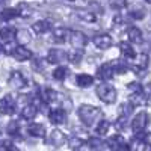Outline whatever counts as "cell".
<instances>
[{"label": "cell", "instance_id": "6da1fadb", "mask_svg": "<svg viewBox=\"0 0 151 151\" xmlns=\"http://www.w3.org/2000/svg\"><path fill=\"white\" fill-rule=\"evenodd\" d=\"M77 116L85 125L91 127V125H94L100 118H101V110L95 106H91V104H83L77 110Z\"/></svg>", "mask_w": 151, "mask_h": 151}, {"label": "cell", "instance_id": "7a4b0ae2", "mask_svg": "<svg viewBox=\"0 0 151 151\" xmlns=\"http://www.w3.org/2000/svg\"><path fill=\"white\" fill-rule=\"evenodd\" d=\"M95 92H97L98 98L101 100L103 103H106V104H112V103L116 101V89L112 85H109V83L101 82L97 86Z\"/></svg>", "mask_w": 151, "mask_h": 151}, {"label": "cell", "instance_id": "3957f363", "mask_svg": "<svg viewBox=\"0 0 151 151\" xmlns=\"http://www.w3.org/2000/svg\"><path fill=\"white\" fill-rule=\"evenodd\" d=\"M65 142H67L65 133L58 130V129H53L52 132L48 133V136H47V144L52 145V147H62Z\"/></svg>", "mask_w": 151, "mask_h": 151}, {"label": "cell", "instance_id": "277c9868", "mask_svg": "<svg viewBox=\"0 0 151 151\" xmlns=\"http://www.w3.org/2000/svg\"><path fill=\"white\" fill-rule=\"evenodd\" d=\"M70 42L76 50H82L88 44V36L83 32L79 30H71L70 32Z\"/></svg>", "mask_w": 151, "mask_h": 151}, {"label": "cell", "instance_id": "5b68a950", "mask_svg": "<svg viewBox=\"0 0 151 151\" xmlns=\"http://www.w3.org/2000/svg\"><path fill=\"white\" fill-rule=\"evenodd\" d=\"M148 124V115L147 112H139L137 115L134 116V119L132 121V130L134 133H142Z\"/></svg>", "mask_w": 151, "mask_h": 151}, {"label": "cell", "instance_id": "8992f818", "mask_svg": "<svg viewBox=\"0 0 151 151\" xmlns=\"http://www.w3.org/2000/svg\"><path fill=\"white\" fill-rule=\"evenodd\" d=\"M0 113H3V115L15 113V100L12 98V95H6L3 98H0Z\"/></svg>", "mask_w": 151, "mask_h": 151}, {"label": "cell", "instance_id": "52a82bcc", "mask_svg": "<svg viewBox=\"0 0 151 151\" xmlns=\"http://www.w3.org/2000/svg\"><path fill=\"white\" fill-rule=\"evenodd\" d=\"M8 83L12 86V88H15V89H21V88H24L27 85V80L26 77L23 76V73L20 71H12L11 76H9V79H8Z\"/></svg>", "mask_w": 151, "mask_h": 151}, {"label": "cell", "instance_id": "ba28073f", "mask_svg": "<svg viewBox=\"0 0 151 151\" xmlns=\"http://www.w3.org/2000/svg\"><path fill=\"white\" fill-rule=\"evenodd\" d=\"M67 59H68L67 52L60 48H52L47 55V62H50V64H60V62H65Z\"/></svg>", "mask_w": 151, "mask_h": 151}, {"label": "cell", "instance_id": "9c48e42d", "mask_svg": "<svg viewBox=\"0 0 151 151\" xmlns=\"http://www.w3.org/2000/svg\"><path fill=\"white\" fill-rule=\"evenodd\" d=\"M115 74V67L112 64H103L97 70V77L101 80V82H106V80H110Z\"/></svg>", "mask_w": 151, "mask_h": 151}, {"label": "cell", "instance_id": "30bf717a", "mask_svg": "<svg viewBox=\"0 0 151 151\" xmlns=\"http://www.w3.org/2000/svg\"><path fill=\"white\" fill-rule=\"evenodd\" d=\"M94 44H95V47L97 48H101V50H106V48H109L110 45H112V36L109 35V33H100V35H95L94 36Z\"/></svg>", "mask_w": 151, "mask_h": 151}, {"label": "cell", "instance_id": "8fae6325", "mask_svg": "<svg viewBox=\"0 0 151 151\" xmlns=\"http://www.w3.org/2000/svg\"><path fill=\"white\" fill-rule=\"evenodd\" d=\"M48 118H50V122L58 125V124H62L65 122V118H67V112L62 109V107H56V109H52L48 113Z\"/></svg>", "mask_w": 151, "mask_h": 151}, {"label": "cell", "instance_id": "7c38bea8", "mask_svg": "<svg viewBox=\"0 0 151 151\" xmlns=\"http://www.w3.org/2000/svg\"><path fill=\"white\" fill-rule=\"evenodd\" d=\"M64 95H60V94H58L56 91H53V89H45L44 92H42V100L45 103H48V104H55V103H62L64 101Z\"/></svg>", "mask_w": 151, "mask_h": 151}, {"label": "cell", "instance_id": "4fadbf2b", "mask_svg": "<svg viewBox=\"0 0 151 151\" xmlns=\"http://www.w3.org/2000/svg\"><path fill=\"white\" fill-rule=\"evenodd\" d=\"M12 56H14V59L18 60V62H24V60L32 58V52L29 48H26L24 45H17L15 50L12 52Z\"/></svg>", "mask_w": 151, "mask_h": 151}, {"label": "cell", "instance_id": "5bb4252c", "mask_svg": "<svg viewBox=\"0 0 151 151\" xmlns=\"http://www.w3.org/2000/svg\"><path fill=\"white\" fill-rule=\"evenodd\" d=\"M150 64V60H148V55H139V56H134V60H133V64H132V68L134 71H137V74H139V71H144L147 70Z\"/></svg>", "mask_w": 151, "mask_h": 151}, {"label": "cell", "instance_id": "9a60e30c", "mask_svg": "<svg viewBox=\"0 0 151 151\" xmlns=\"http://www.w3.org/2000/svg\"><path fill=\"white\" fill-rule=\"evenodd\" d=\"M68 35H70V30H67L65 27H56L52 32V41L56 44H62L67 41V38H70Z\"/></svg>", "mask_w": 151, "mask_h": 151}, {"label": "cell", "instance_id": "2e32d148", "mask_svg": "<svg viewBox=\"0 0 151 151\" xmlns=\"http://www.w3.org/2000/svg\"><path fill=\"white\" fill-rule=\"evenodd\" d=\"M32 30L38 35L41 33H47L48 30H52V21L48 20H38L32 24Z\"/></svg>", "mask_w": 151, "mask_h": 151}, {"label": "cell", "instance_id": "e0dca14e", "mask_svg": "<svg viewBox=\"0 0 151 151\" xmlns=\"http://www.w3.org/2000/svg\"><path fill=\"white\" fill-rule=\"evenodd\" d=\"M38 113V107L35 104H26L23 109H21V118L23 119H27V121H32Z\"/></svg>", "mask_w": 151, "mask_h": 151}, {"label": "cell", "instance_id": "ac0fdd59", "mask_svg": "<svg viewBox=\"0 0 151 151\" xmlns=\"http://www.w3.org/2000/svg\"><path fill=\"white\" fill-rule=\"evenodd\" d=\"M76 14H77V17L80 20H83L86 23H94L97 20L94 11H91V9H77V11H76Z\"/></svg>", "mask_w": 151, "mask_h": 151}, {"label": "cell", "instance_id": "d6986e66", "mask_svg": "<svg viewBox=\"0 0 151 151\" xmlns=\"http://www.w3.org/2000/svg\"><path fill=\"white\" fill-rule=\"evenodd\" d=\"M27 130H29V134H32L35 137H44L45 136V127H44L42 124L33 122V124H30L29 127H27Z\"/></svg>", "mask_w": 151, "mask_h": 151}, {"label": "cell", "instance_id": "ffe728a7", "mask_svg": "<svg viewBox=\"0 0 151 151\" xmlns=\"http://www.w3.org/2000/svg\"><path fill=\"white\" fill-rule=\"evenodd\" d=\"M129 40L134 44H142V41H144L142 30L139 27H130L129 29Z\"/></svg>", "mask_w": 151, "mask_h": 151}, {"label": "cell", "instance_id": "44dd1931", "mask_svg": "<svg viewBox=\"0 0 151 151\" xmlns=\"http://www.w3.org/2000/svg\"><path fill=\"white\" fill-rule=\"evenodd\" d=\"M76 82H77V85L80 88H88V86H91L94 83V77H92L91 74L82 73V74H79L77 77H76Z\"/></svg>", "mask_w": 151, "mask_h": 151}, {"label": "cell", "instance_id": "7402d4cb", "mask_svg": "<svg viewBox=\"0 0 151 151\" xmlns=\"http://www.w3.org/2000/svg\"><path fill=\"white\" fill-rule=\"evenodd\" d=\"M122 144H125V141H124V137L121 136V134H113V136H110L109 139H107V142H106V145L110 148V150H118V147H121Z\"/></svg>", "mask_w": 151, "mask_h": 151}, {"label": "cell", "instance_id": "603a6c76", "mask_svg": "<svg viewBox=\"0 0 151 151\" xmlns=\"http://www.w3.org/2000/svg\"><path fill=\"white\" fill-rule=\"evenodd\" d=\"M129 101L136 107V106H142L145 101H147V98H145V94H144V91H139V92H133L132 95H130V98H129Z\"/></svg>", "mask_w": 151, "mask_h": 151}, {"label": "cell", "instance_id": "cb8c5ba5", "mask_svg": "<svg viewBox=\"0 0 151 151\" xmlns=\"http://www.w3.org/2000/svg\"><path fill=\"white\" fill-rule=\"evenodd\" d=\"M15 38H17V41H18V44H20V45H26V44H29V42H30V40H32L30 32H29V30H26V29L18 30V32H17V35H15Z\"/></svg>", "mask_w": 151, "mask_h": 151}, {"label": "cell", "instance_id": "d4e9b609", "mask_svg": "<svg viewBox=\"0 0 151 151\" xmlns=\"http://www.w3.org/2000/svg\"><path fill=\"white\" fill-rule=\"evenodd\" d=\"M119 50H121V53L127 59H134V56H136L134 48L129 42H119Z\"/></svg>", "mask_w": 151, "mask_h": 151}, {"label": "cell", "instance_id": "484cf974", "mask_svg": "<svg viewBox=\"0 0 151 151\" xmlns=\"http://www.w3.org/2000/svg\"><path fill=\"white\" fill-rule=\"evenodd\" d=\"M18 15H20V14H18V9H15V8H6V9L2 11V14H0L2 20H5V21L14 20V18L18 17Z\"/></svg>", "mask_w": 151, "mask_h": 151}, {"label": "cell", "instance_id": "4316f807", "mask_svg": "<svg viewBox=\"0 0 151 151\" xmlns=\"http://www.w3.org/2000/svg\"><path fill=\"white\" fill-rule=\"evenodd\" d=\"M17 35V30L14 27H3L0 29V38L5 41H12V38Z\"/></svg>", "mask_w": 151, "mask_h": 151}, {"label": "cell", "instance_id": "83f0119b", "mask_svg": "<svg viewBox=\"0 0 151 151\" xmlns=\"http://www.w3.org/2000/svg\"><path fill=\"white\" fill-rule=\"evenodd\" d=\"M68 68L67 67H58L55 71H53V79H56V80H65L67 77H68Z\"/></svg>", "mask_w": 151, "mask_h": 151}, {"label": "cell", "instance_id": "f1b7e54d", "mask_svg": "<svg viewBox=\"0 0 151 151\" xmlns=\"http://www.w3.org/2000/svg\"><path fill=\"white\" fill-rule=\"evenodd\" d=\"M129 15H130L133 20H142V18L145 17V9L141 8V6H134V8L130 9Z\"/></svg>", "mask_w": 151, "mask_h": 151}, {"label": "cell", "instance_id": "f546056e", "mask_svg": "<svg viewBox=\"0 0 151 151\" xmlns=\"http://www.w3.org/2000/svg\"><path fill=\"white\" fill-rule=\"evenodd\" d=\"M109 129H110V122H109V121H106V119H101V121L98 122L95 132H97L100 136H104V134L109 132Z\"/></svg>", "mask_w": 151, "mask_h": 151}, {"label": "cell", "instance_id": "4dcf8cb0", "mask_svg": "<svg viewBox=\"0 0 151 151\" xmlns=\"http://www.w3.org/2000/svg\"><path fill=\"white\" fill-rule=\"evenodd\" d=\"M6 130H8V133L11 136H18V133H20V124H18V121H11L8 124Z\"/></svg>", "mask_w": 151, "mask_h": 151}, {"label": "cell", "instance_id": "1f68e13d", "mask_svg": "<svg viewBox=\"0 0 151 151\" xmlns=\"http://www.w3.org/2000/svg\"><path fill=\"white\" fill-rule=\"evenodd\" d=\"M17 9H18V14L21 17H30L32 15V9H30V6L27 3H20L17 6Z\"/></svg>", "mask_w": 151, "mask_h": 151}, {"label": "cell", "instance_id": "d6a6232c", "mask_svg": "<svg viewBox=\"0 0 151 151\" xmlns=\"http://www.w3.org/2000/svg\"><path fill=\"white\" fill-rule=\"evenodd\" d=\"M109 6L115 11H121L127 6V0H109Z\"/></svg>", "mask_w": 151, "mask_h": 151}, {"label": "cell", "instance_id": "836d02e7", "mask_svg": "<svg viewBox=\"0 0 151 151\" xmlns=\"http://www.w3.org/2000/svg\"><path fill=\"white\" fill-rule=\"evenodd\" d=\"M133 104L129 101V103H124V104H121V107H119V112H121V115H124V116H129V115H132V112H133Z\"/></svg>", "mask_w": 151, "mask_h": 151}, {"label": "cell", "instance_id": "e575fe53", "mask_svg": "<svg viewBox=\"0 0 151 151\" xmlns=\"http://www.w3.org/2000/svg\"><path fill=\"white\" fill-rule=\"evenodd\" d=\"M32 67H33V70H36V71H42L44 67H45L44 59H41V58H33V60H32Z\"/></svg>", "mask_w": 151, "mask_h": 151}, {"label": "cell", "instance_id": "d590c367", "mask_svg": "<svg viewBox=\"0 0 151 151\" xmlns=\"http://www.w3.org/2000/svg\"><path fill=\"white\" fill-rule=\"evenodd\" d=\"M89 145H91V148L94 151H100V150H101V147H103V142L100 141L98 137H91V139H89Z\"/></svg>", "mask_w": 151, "mask_h": 151}, {"label": "cell", "instance_id": "8d00e7d4", "mask_svg": "<svg viewBox=\"0 0 151 151\" xmlns=\"http://www.w3.org/2000/svg\"><path fill=\"white\" fill-rule=\"evenodd\" d=\"M12 147H14V145H12L11 141H6V139L0 141V151H11Z\"/></svg>", "mask_w": 151, "mask_h": 151}, {"label": "cell", "instance_id": "74e56055", "mask_svg": "<svg viewBox=\"0 0 151 151\" xmlns=\"http://www.w3.org/2000/svg\"><path fill=\"white\" fill-rule=\"evenodd\" d=\"M125 124H127V116L121 115V116L118 118V121L115 122V127H116L118 130H122V129L125 127Z\"/></svg>", "mask_w": 151, "mask_h": 151}, {"label": "cell", "instance_id": "f35d334b", "mask_svg": "<svg viewBox=\"0 0 151 151\" xmlns=\"http://www.w3.org/2000/svg\"><path fill=\"white\" fill-rule=\"evenodd\" d=\"M127 88H129V91H132V92H139V91H144V89H142V86H141V83H137V82H132V83H129V85H127Z\"/></svg>", "mask_w": 151, "mask_h": 151}, {"label": "cell", "instance_id": "ab89813d", "mask_svg": "<svg viewBox=\"0 0 151 151\" xmlns=\"http://www.w3.org/2000/svg\"><path fill=\"white\" fill-rule=\"evenodd\" d=\"M113 67H115V73H118V74H124L125 71H127V68H129L125 64H122V62H118V64H115Z\"/></svg>", "mask_w": 151, "mask_h": 151}, {"label": "cell", "instance_id": "60d3db41", "mask_svg": "<svg viewBox=\"0 0 151 151\" xmlns=\"http://www.w3.org/2000/svg\"><path fill=\"white\" fill-rule=\"evenodd\" d=\"M68 59L73 62V64H79V62L82 60V53H79V50H77V53H74V55H68Z\"/></svg>", "mask_w": 151, "mask_h": 151}, {"label": "cell", "instance_id": "b9f144b4", "mask_svg": "<svg viewBox=\"0 0 151 151\" xmlns=\"http://www.w3.org/2000/svg\"><path fill=\"white\" fill-rule=\"evenodd\" d=\"M71 107H73L71 100H70V98H64V101H62V109L68 113V112H71Z\"/></svg>", "mask_w": 151, "mask_h": 151}, {"label": "cell", "instance_id": "7bdbcfd3", "mask_svg": "<svg viewBox=\"0 0 151 151\" xmlns=\"http://www.w3.org/2000/svg\"><path fill=\"white\" fill-rule=\"evenodd\" d=\"M82 144H83V141L79 139V137H73V139H70V145H71L73 148H77V147H80Z\"/></svg>", "mask_w": 151, "mask_h": 151}, {"label": "cell", "instance_id": "ee69618b", "mask_svg": "<svg viewBox=\"0 0 151 151\" xmlns=\"http://www.w3.org/2000/svg\"><path fill=\"white\" fill-rule=\"evenodd\" d=\"M74 151H94V150L91 148V145H86V144H82L80 147H77V148H74Z\"/></svg>", "mask_w": 151, "mask_h": 151}, {"label": "cell", "instance_id": "f6af8a7d", "mask_svg": "<svg viewBox=\"0 0 151 151\" xmlns=\"http://www.w3.org/2000/svg\"><path fill=\"white\" fill-rule=\"evenodd\" d=\"M116 151H132V150H130V147H129L127 144H122L121 147H118Z\"/></svg>", "mask_w": 151, "mask_h": 151}, {"label": "cell", "instance_id": "bcb514c9", "mask_svg": "<svg viewBox=\"0 0 151 151\" xmlns=\"http://www.w3.org/2000/svg\"><path fill=\"white\" fill-rule=\"evenodd\" d=\"M145 142H150V144H151V133L145 136Z\"/></svg>", "mask_w": 151, "mask_h": 151}, {"label": "cell", "instance_id": "7dc6e473", "mask_svg": "<svg viewBox=\"0 0 151 151\" xmlns=\"http://www.w3.org/2000/svg\"><path fill=\"white\" fill-rule=\"evenodd\" d=\"M11 151H20V150H18L17 147H12V150H11Z\"/></svg>", "mask_w": 151, "mask_h": 151}, {"label": "cell", "instance_id": "c3c4849f", "mask_svg": "<svg viewBox=\"0 0 151 151\" xmlns=\"http://www.w3.org/2000/svg\"><path fill=\"white\" fill-rule=\"evenodd\" d=\"M2 52H3V45H2V44H0V53H2Z\"/></svg>", "mask_w": 151, "mask_h": 151}, {"label": "cell", "instance_id": "681fc988", "mask_svg": "<svg viewBox=\"0 0 151 151\" xmlns=\"http://www.w3.org/2000/svg\"><path fill=\"white\" fill-rule=\"evenodd\" d=\"M147 2H148V3H151V0H147Z\"/></svg>", "mask_w": 151, "mask_h": 151}, {"label": "cell", "instance_id": "f907efd6", "mask_svg": "<svg viewBox=\"0 0 151 151\" xmlns=\"http://www.w3.org/2000/svg\"><path fill=\"white\" fill-rule=\"evenodd\" d=\"M68 2H73V0H68Z\"/></svg>", "mask_w": 151, "mask_h": 151}, {"label": "cell", "instance_id": "816d5d0a", "mask_svg": "<svg viewBox=\"0 0 151 151\" xmlns=\"http://www.w3.org/2000/svg\"><path fill=\"white\" fill-rule=\"evenodd\" d=\"M0 2H2V0H0Z\"/></svg>", "mask_w": 151, "mask_h": 151}]
</instances>
